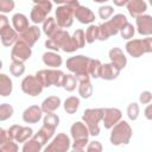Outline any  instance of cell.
I'll list each match as a JSON object with an SVG mask.
<instances>
[{
	"mask_svg": "<svg viewBox=\"0 0 152 152\" xmlns=\"http://www.w3.org/2000/svg\"><path fill=\"white\" fill-rule=\"evenodd\" d=\"M59 125V116L55 113H50V114H45V116L43 118V126L55 129L58 127Z\"/></svg>",
	"mask_w": 152,
	"mask_h": 152,
	"instance_id": "34",
	"label": "cell"
},
{
	"mask_svg": "<svg viewBox=\"0 0 152 152\" xmlns=\"http://www.w3.org/2000/svg\"><path fill=\"white\" fill-rule=\"evenodd\" d=\"M121 120H122V112L119 108H104V115L102 122L106 129H112Z\"/></svg>",
	"mask_w": 152,
	"mask_h": 152,
	"instance_id": "16",
	"label": "cell"
},
{
	"mask_svg": "<svg viewBox=\"0 0 152 152\" xmlns=\"http://www.w3.org/2000/svg\"><path fill=\"white\" fill-rule=\"evenodd\" d=\"M77 83H78V81H77V78H76V76L75 75H72V74H65V77H64V81H63V88H64V90H66V91H74L75 89H76V86H77Z\"/></svg>",
	"mask_w": 152,
	"mask_h": 152,
	"instance_id": "36",
	"label": "cell"
},
{
	"mask_svg": "<svg viewBox=\"0 0 152 152\" xmlns=\"http://www.w3.org/2000/svg\"><path fill=\"white\" fill-rule=\"evenodd\" d=\"M10 137L19 144H24L27 140H30L34 134H33V129L28 126H19V125H12L8 129H7Z\"/></svg>",
	"mask_w": 152,
	"mask_h": 152,
	"instance_id": "13",
	"label": "cell"
},
{
	"mask_svg": "<svg viewBox=\"0 0 152 152\" xmlns=\"http://www.w3.org/2000/svg\"><path fill=\"white\" fill-rule=\"evenodd\" d=\"M102 144L100 141H89V144L87 145V150L86 152H102Z\"/></svg>",
	"mask_w": 152,
	"mask_h": 152,
	"instance_id": "45",
	"label": "cell"
},
{
	"mask_svg": "<svg viewBox=\"0 0 152 152\" xmlns=\"http://www.w3.org/2000/svg\"><path fill=\"white\" fill-rule=\"evenodd\" d=\"M55 132H56L55 129L48 128V127H45V126H42V128H40L37 133H34L33 138H34L36 140H38L43 146H45V145L48 144V141H50V140L53 138Z\"/></svg>",
	"mask_w": 152,
	"mask_h": 152,
	"instance_id": "30",
	"label": "cell"
},
{
	"mask_svg": "<svg viewBox=\"0 0 152 152\" xmlns=\"http://www.w3.org/2000/svg\"><path fill=\"white\" fill-rule=\"evenodd\" d=\"M10 72L14 77L23 76L24 72H25V64L21 63V62H12L10 64Z\"/></svg>",
	"mask_w": 152,
	"mask_h": 152,
	"instance_id": "42",
	"label": "cell"
},
{
	"mask_svg": "<svg viewBox=\"0 0 152 152\" xmlns=\"http://www.w3.org/2000/svg\"><path fill=\"white\" fill-rule=\"evenodd\" d=\"M8 24H10L8 18L5 14H0V27H4L6 25H8Z\"/></svg>",
	"mask_w": 152,
	"mask_h": 152,
	"instance_id": "48",
	"label": "cell"
},
{
	"mask_svg": "<svg viewBox=\"0 0 152 152\" xmlns=\"http://www.w3.org/2000/svg\"><path fill=\"white\" fill-rule=\"evenodd\" d=\"M127 116L129 120L132 121H135L139 116V113H140V108H139V104L137 102H131L128 106H127Z\"/></svg>",
	"mask_w": 152,
	"mask_h": 152,
	"instance_id": "43",
	"label": "cell"
},
{
	"mask_svg": "<svg viewBox=\"0 0 152 152\" xmlns=\"http://www.w3.org/2000/svg\"><path fill=\"white\" fill-rule=\"evenodd\" d=\"M139 102L141 104H148L152 102V93L148 90H144L139 95Z\"/></svg>",
	"mask_w": 152,
	"mask_h": 152,
	"instance_id": "46",
	"label": "cell"
},
{
	"mask_svg": "<svg viewBox=\"0 0 152 152\" xmlns=\"http://www.w3.org/2000/svg\"><path fill=\"white\" fill-rule=\"evenodd\" d=\"M42 61L46 66L51 69H58L63 64V58L58 52L55 51H46L42 56Z\"/></svg>",
	"mask_w": 152,
	"mask_h": 152,
	"instance_id": "24",
	"label": "cell"
},
{
	"mask_svg": "<svg viewBox=\"0 0 152 152\" xmlns=\"http://www.w3.org/2000/svg\"><path fill=\"white\" fill-rule=\"evenodd\" d=\"M12 26H13V28L18 33H23L31 25L28 24V19H27V17L25 14H23V13H15L12 17Z\"/></svg>",
	"mask_w": 152,
	"mask_h": 152,
	"instance_id": "27",
	"label": "cell"
},
{
	"mask_svg": "<svg viewBox=\"0 0 152 152\" xmlns=\"http://www.w3.org/2000/svg\"><path fill=\"white\" fill-rule=\"evenodd\" d=\"M61 104H62L61 99L56 95H51L42 102L40 107H42V109L45 114H50V113H55L61 107Z\"/></svg>",
	"mask_w": 152,
	"mask_h": 152,
	"instance_id": "25",
	"label": "cell"
},
{
	"mask_svg": "<svg viewBox=\"0 0 152 152\" xmlns=\"http://www.w3.org/2000/svg\"><path fill=\"white\" fill-rule=\"evenodd\" d=\"M42 34V28L38 27V25H31L25 32L20 33L19 39H21L23 42H25L28 46H33L40 38Z\"/></svg>",
	"mask_w": 152,
	"mask_h": 152,
	"instance_id": "20",
	"label": "cell"
},
{
	"mask_svg": "<svg viewBox=\"0 0 152 152\" xmlns=\"http://www.w3.org/2000/svg\"><path fill=\"white\" fill-rule=\"evenodd\" d=\"M128 1L129 0H122V1H118V0H113V4L115 5V6H127V4H128Z\"/></svg>",
	"mask_w": 152,
	"mask_h": 152,
	"instance_id": "49",
	"label": "cell"
},
{
	"mask_svg": "<svg viewBox=\"0 0 152 152\" xmlns=\"http://www.w3.org/2000/svg\"><path fill=\"white\" fill-rule=\"evenodd\" d=\"M128 14L132 18H138L142 14H145L146 10H147V4L144 0H129L127 6H126Z\"/></svg>",
	"mask_w": 152,
	"mask_h": 152,
	"instance_id": "23",
	"label": "cell"
},
{
	"mask_svg": "<svg viewBox=\"0 0 152 152\" xmlns=\"http://www.w3.org/2000/svg\"><path fill=\"white\" fill-rule=\"evenodd\" d=\"M13 91V82L6 74H0V95L6 97Z\"/></svg>",
	"mask_w": 152,
	"mask_h": 152,
	"instance_id": "31",
	"label": "cell"
},
{
	"mask_svg": "<svg viewBox=\"0 0 152 152\" xmlns=\"http://www.w3.org/2000/svg\"><path fill=\"white\" fill-rule=\"evenodd\" d=\"M90 59L88 56L84 55H76L72 57H69L65 62V66L66 69L76 76V78H81V77H88L89 76V63ZM90 77V76H89Z\"/></svg>",
	"mask_w": 152,
	"mask_h": 152,
	"instance_id": "4",
	"label": "cell"
},
{
	"mask_svg": "<svg viewBox=\"0 0 152 152\" xmlns=\"http://www.w3.org/2000/svg\"><path fill=\"white\" fill-rule=\"evenodd\" d=\"M20 87H21V90H23L24 94H26L28 96H32V97L38 96L43 91V88H44L42 82L37 78L36 75L25 76L23 78V81H21Z\"/></svg>",
	"mask_w": 152,
	"mask_h": 152,
	"instance_id": "11",
	"label": "cell"
},
{
	"mask_svg": "<svg viewBox=\"0 0 152 152\" xmlns=\"http://www.w3.org/2000/svg\"><path fill=\"white\" fill-rule=\"evenodd\" d=\"M70 152H86L84 148H71Z\"/></svg>",
	"mask_w": 152,
	"mask_h": 152,
	"instance_id": "50",
	"label": "cell"
},
{
	"mask_svg": "<svg viewBox=\"0 0 152 152\" xmlns=\"http://www.w3.org/2000/svg\"><path fill=\"white\" fill-rule=\"evenodd\" d=\"M125 49L127 53L133 58H139L145 53L152 52V37L141 39H131L126 43Z\"/></svg>",
	"mask_w": 152,
	"mask_h": 152,
	"instance_id": "7",
	"label": "cell"
},
{
	"mask_svg": "<svg viewBox=\"0 0 152 152\" xmlns=\"http://www.w3.org/2000/svg\"><path fill=\"white\" fill-rule=\"evenodd\" d=\"M135 27L139 34L152 37V15L142 14L135 19Z\"/></svg>",
	"mask_w": 152,
	"mask_h": 152,
	"instance_id": "18",
	"label": "cell"
},
{
	"mask_svg": "<svg viewBox=\"0 0 152 152\" xmlns=\"http://www.w3.org/2000/svg\"><path fill=\"white\" fill-rule=\"evenodd\" d=\"M43 109L38 104H32L23 112V121L26 124H37L43 118Z\"/></svg>",
	"mask_w": 152,
	"mask_h": 152,
	"instance_id": "19",
	"label": "cell"
},
{
	"mask_svg": "<svg viewBox=\"0 0 152 152\" xmlns=\"http://www.w3.org/2000/svg\"><path fill=\"white\" fill-rule=\"evenodd\" d=\"M96 39H99V25L91 24L86 30V42L88 44H91Z\"/></svg>",
	"mask_w": 152,
	"mask_h": 152,
	"instance_id": "37",
	"label": "cell"
},
{
	"mask_svg": "<svg viewBox=\"0 0 152 152\" xmlns=\"http://www.w3.org/2000/svg\"><path fill=\"white\" fill-rule=\"evenodd\" d=\"M52 10V2L49 0H36L33 1V7L30 13V19L34 25L43 24L49 17L48 14Z\"/></svg>",
	"mask_w": 152,
	"mask_h": 152,
	"instance_id": "9",
	"label": "cell"
},
{
	"mask_svg": "<svg viewBox=\"0 0 152 152\" xmlns=\"http://www.w3.org/2000/svg\"><path fill=\"white\" fill-rule=\"evenodd\" d=\"M128 23L127 18L122 13L114 14L109 20L99 25V39L97 40H107L109 37L120 33V30Z\"/></svg>",
	"mask_w": 152,
	"mask_h": 152,
	"instance_id": "2",
	"label": "cell"
},
{
	"mask_svg": "<svg viewBox=\"0 0 152 152\" xmlns=\"http://www.w3.org/2000/svg\"><path fill=\"white\" fill-rule=\"evenodd\" d=\"M80 99L76 96H69L65 99L64 103H63V108L66 112V114H75L78 108H80Z\"/></svg>",
	"mask_w": 152,
	"mask_h": 152,
	"instance_id": "32",
	"label": "cell"
},
{
	"mask_svg": "<svg viewBox=\"0 0 152 152\" xmlns=\"http://www.w3.org/2000/svg\"><path fill=\"white\" fill-rule=\"evenodd\" d=\"M132 135H133V129H132L131 125L127 121L121 120L119 124H116L110 129L109 141L114 146L127 145V144H129Z\"/></svg>",
	"mask_w": 152,
	"mask_h": 152,
	"instance_id": "3",
	"label": "cell"
},
{
	"mask_svg": "<svg viewBox=\"0 0 152 152\" xmlns=\"http://www.w3.org/2000/svg\"><path fill=\"white\" fill-rule=\"evenodd\" d=\"M77 81H78V95L82 99H89L94 93V88L90 82V77L89 76L81 77Z\"/></svg>",
	"mask_w": 152,
	"mask_h": 152,
	"instance_id": "26",
	"label": "cell"
},
{
	"mask_svg": "<svg viewBox=\"0 0 152 152\" xmlns=\"http://www.w3.org/2000/svg\"><path fill=\"white\" fill-rule=\"evenodd\" d=\"M37 78L42 82L44 88H49L51 86L62 87L65 74L59 69H43L36 72Z\"/></svg>",
	"mask_w": 152,
	"mask_h": 152,
	"instance_id": "8",
	"label": "cell"
},
{
	"mask_svg": "<svg viewBox=\"0 0 152 152\" xmlns=\"http://www.w3.org/2000/svg\"><path fill=\"white\" fill-rule=\"evenodd\" d=\"M144 115L147 120H152V102L147 104V107L144 110Z\"/></svg>",
	"mask_w": 152,
	"mask_h": 152,
	"instance_id": "47",
	"label": "cell"
},
{
	"mask_svg": "<svg viewBox=\"0 0 152 152\" xmlns=\"http://www.w3.org/2000/svg\"><path fill=\"white\" fill-rule=\"evenodd\" d=\"M108 57L110 59V63L114 64L118 69L122 70L127 65V57L124 53V51L120 48H112L108 52Z\"/></svg>",
	"mask_w": 152,
	"mask_h": 152,
	"instance_id": "21",
	"label": "cell"
},
{
	"mask_svg": "<svg viewBox=\"0 0 152 152\" xmlns=\"http://www.w3.org/2000/svg\"><path fill=\"white\" fill-rule=\"evenodd\" d=\"M102 63L99 59H90L89 63V76L93 78H101Z\"/></svg>",
	"mask_w": 152,
	"mask_h": 152,
	"instance_id": "35",
	"label": "cell"
},
{
	"mask_svg": "<svg viewBox=\"0 0 152 152\" xmlns=\"http://www.w3.org/2000/svg\"><path fill=\"white\" fill-rule=\"evenodd\" d=\"M42 148H43V145L32 137L30 140L23 144L21 152H40Z\"/></svg>",
	"mask_w": 152,
	"mask_h": 152,
	"instance_id": "33",
	"label": "cell"
},
{
	"mask_svg": "<svg viewBox=\"0 0 152 152\" xmlns=\"http://www.w3.org/2000/svg\"><path fill=\"white\" fill-rule=\"evenodd\" d=\"M69 38H70L69 32L61 28L56 34H53L51 38H48L45 40V48L49 49L50 51L58 52V50H62L64 48V45L66 44Z\"/></svg>",
	"mask_w": 152,
	"mask_h": 152,
	"instance_id": "15",
	"label": "cell"
},
{
	"mask_svg": "<svg viewBox=\"0 0 152 152\" xmlns=\"http://www.w3.org/2000/svg\"><path fill=\"white\" fill-rule=\"evenodd\" d=\"M0 39H1V44L8 48V46H13L19 40V34L13 28V26H10L8 24L4 27H0Z\"/></svg>",
	"mask_w": 152,
	"mask_h": 152,
	"instance_id": "17",
	"label": "cell"
},
{
	"mask_svg": "<svg viewBox=\"0 0 152 152\" xmlns=\"http://www.w3.org/2000/svg\"><path fill=\"white\" fill-rule=\"evenodd\" d=\"M81 4L77 0L59 2V6H57L55 11V19L61 28H68L72 25L75 18V10Z\"/></svg>",
	"mask_w": 152,
	"mask_h": 152,
	"instance_id": "1",
	"label": "cell"
},
{
	"mask_svg": "<svg viewBox=\"0 0 152 152\" xmlns=\"http://www.w3.org/2000/svg\"><path fill=\"white\" fill-rule=\"evenodd\" d=\"M18 151H19V146L12 138L7 139L4 142H0V152H18Z\"/></svg>",
	"mask_w": 152,
	"mask_h": 152,
	"instance_id": "38",
	"label": "cell"
},
{
	"mask_svg": "<svg viewBox=\"0 0 152 152\" xmlns=\"http://www.w3.org/2000/svg\"><path fill=\"white\" fill-rule=\"evenodd\" d=\"M75 18L81 24H89V25H91L95 21V13L89 7L80 5L75 10Z\"/></svg>",
	"mask_w": 152,
	"mask_h": 152,
	"instance_id": "22",
	"label": "cell"
},
{
	"mask_svg": "<svg viewBox=\"0 0 152 152\" xmlns=\"http://www.w3.org/2000/svg\"><path fill=\"white\" fill-rule=\"evenodd\" d=\"M70 135L72 138L71 148H84L89 144V129L83 121H76L70 127Z\"/></svg>",
	"mask_w": 152,
	"mask_h": 152,
	"instance_id": "6",
	"label": "cell"
},
{
	"mask_svg": "<svg viewBox=\"0 0 152 152\" xmlns=\"http://www.w3.org/2000/svg\"><path fill=\"white\" fill-rule=\"evenodd\" d=\"M99 17L100 19H103L104 21L109 20L114 14V8L110 5H102L99 7Z\"/></svg>",
	"mask_w": 152,
	"mask_h": 152,
	"instance_id": "39",
	"label": "cell"
},
{
	"mask_svg": "<svg viewBox=\"0 0 152 152\" xmlns=\"http://www.w3.org/2000/svg\"><path fill=\"white\" fill-rule=\"evenodd\" d=\"M14 113L13 107L10 103H1L0 104V121H6L12 118Z\"/></svg>",
	"mask_w": 152,
	"mask_h": 152,
	"instance_id": "41",
	"label": "cell"
},
{
	"mask_svg": "<svg viewBox=\"0 0 152 152\" xmlns=\"http://www.w3.org/2000/svg\"><path fill=\"white\" fill-rule=\"evenodd\" d=\"M104 108H88L82 114V121L89 129L90 135L96 137L100 134V121L103 120Z\"/></svg>",
	"mask_w": 152,
	"mask_h": 152,
	"instance_id": "5",
	"label": "cell"
},
{
	"mask_svg": "<svg viewBox=\"0 0 152 152\" xmlns=\"http://www.w3.org/2000/svg\"><path fill=\"white\" fill-rule=\"evenodd\" d=\"M135 34V27L133 26V24L131 23H127L121 30H120V36L122 39H126V40H131L133 39Z\"/></svg>",
	"mask_w": 152,
	"mask_h": 152,
	"instance_id": "40",
	"label": "cell"
},
{
	"mask_svg": "<svg viewBox=\"0 0 152 152\" xmlns=\"http://www.w3.org/2000/svg\"><path fill=\"white\" fill-rule=\"evenodd\" d=\"M14 1L13 0H0V12L1 14H6L10 13L14 10Z\"/></svg>",
	"mask_w": 152,
	"mask_h": 152,
	"instance_id": "44",
	"label": "cell"
},
{
	"mask_svg": "<svg viewBox=\"0 0 152 152\" xmlns=\"http://www.w3.org/2000/svg\"><path fill=\"white\" fill-rule=\"evenodd\" d=\"M32 56V48L28 46L25 42L19 39L11 50V59L12 62H21L25 63Z\"/></svg>",
	"mask_w": 152,
	"mask_h": 152,
	"instance_id": "12",
	"label": "cell"
},
{
	"mask_svg": "<svg viewBox=\"0 0 152 152\" xmlns=\"http://www.w3.org/2000/svg\"><path fill=\"white\" fill-rule=\"evenodd\" d=\"M86 43H87L86 42V32L82 28H78L72 33V36H70L69 40L66 42V44L64 45V48L62 50L64 52L72 53V52L77 51L78 49L84 48Z\"/></svg>",
	"mask_w": 152,
	"mask_h": 152,
	"instance_id": "14",
	"label": "cell"
},
{
	"mask_svg": "<svg viewBox=\"0 0 152 152\" xmlns=\"http://www.w3.org/2000/svg\"><path fill=\"white\" fill-rule=\"evenodd\" d=\"M120 69H118L114 64L112 63H104L102 65V71H101V78L104 81H113L116 80L119 74H120Z\"/></svg>",
	"mask_w": 152,
	"mask_h": 152,
	"instance_id": "28",
	"label": "cell"
},
{
	"mask_svg": "<svg viewBox=\"0 0 152 152\" xmlns=\"http://www.w3.org/2000/svg\"><path fill=\"white\" fill-rule=\"evenodd\" d=\"M59 30H61V27L58 26L56 19L52 18V17H49V18L43 23L42 31H43V33H44L48 38H51V37H52L53 34H56Z\"/></svg>",
	"mask_w": 152,
	"mask_h": 152,
	"instance_id": "29",
	"label": "cell"
},
{
	"mask_svg": "<svg viewBox=\"0 0 152 152\" xmlns=\"http://www.w3.org/2000/svg\"><path fill=\"white\" fill-rule=\"evenodd\" d=\"M150 5H151V6H152V0H151V1H150Z\"/></svg>",
	"mask_w": 152,
	"mask_h": 152,
	"instance_id": "51",
	"label": "cell"
},
{
	"mask_svg": "<svg viewBox=\"0 0 152 152\" xmlns=\"http://www.w3.org/2000/svg\"><path fill=\"white\" fill-rule=\"evenodd\" d=\"M70 137L65 133H58L56 137L52 138L50 144H48L43 152H68L71 147Z\"/></svg>",
	"mask_w": 152,
	"mask_h": 152,
	"instance_id": "10",
	"label": "cell"
}]
</instances>
